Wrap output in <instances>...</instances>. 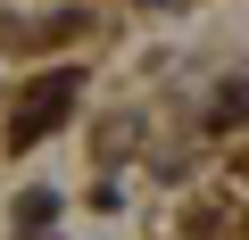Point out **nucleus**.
<instances>
[{"instance_id": "obj_1", "label": "nucleus", "mask_w": 249, "mask_h": 240, "mask_svg": "<svg viewBox=\"0 0 249 240\" xmlns=\"http://www.w3.org/2000/svg\"><path fill=\"white\" fill-rule=\"evenodd\" d=\"M67 108H75V75H42V83L17 99V116H9V149H34Z\"/></svg>"}, {"instance_id": "obj_2", "label": "nucleus", "mask_w": 249, "mask_h": 240, "mask_svg": "<svg viewBox=\"0 0 249 240\" xmlns=\"http://www.w3.org/2000/svg\"><path fill=\"white\" fill-rule=\"evenodd\" d=\"M241 116H249V83H232V91L216 99V125H241Z\"/></svg>"}]
</instances>
